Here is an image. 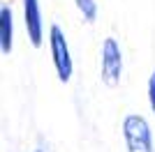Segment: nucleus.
I'll list each match as a JSON object with an SVG mask.
<instances>
[{"label": "nucleus", "mask_w": 155, "mask_h": 152, "mask_svg": "<svg viewBox=\"0 0 155 152\" xmlns=\"http://www.w3.org/2000/svg\"><path fill=\"white\" fill-rule=\"evenodd\" d=\"M123 74V53L114 37L104 39L102 44V83L109 88H116Z\"/></svg>", "instance_id": "nucleus-3"}, {"label": "nucleus", "mask_w": 155, "mask_h": 152, "mask_svg": "<svg viewBox=\"0 0 155 152\" xmlns=\"http://www.w3.org/2000/svg\"><path fill=\"white\" fill-rule=\"evenodd\" d=\"M79 7V12L84 14L86 21H95L97 19V2L95 0H74Z\"/></svg>", "instance_id": "nucleus-6"}, {"label": "nucleus", "mask_w": 155, "mask_h": 152, "mask_svg": "<svg viewBox=\"0 0 155 152\" xmlns=\"http://www.w3.org/2000/svg\"><path fill=\"white\" fill-rule=\"evenodd\" d=\"M12 35H14L12 9L5 5L0 9V51H2V55H9V53H12Z\"/></svg>", "instance_id": "nucleus-5"}, {"label": "nucleus", "mask_w": 155, "mask_h": 152, "mask_svg": "<svg viewBox=\"0 0 155 152\" xmlns=\"http://www.w3.org/2000/svg\"><path fill=\"white\" fill-rule=\"evenodd\" d=\"M49 46H51V58H53V67L56 74L63 83H67L72 78V55H70V46L65 39L63 30L58 25H51L49 30Z\"/></svg>", "instance_id": "nucleus-2"}, {"label": "nucleus", "mask_w": 155, "mask_h": 152, "mask_svg": "<svg viewBox=\"0 0 155 152\" xmlns=\"http://www.w3.org/2000/svg\"><path fill=\"white\" fill-rule=\"evenodd\" d=\"M123 138L127 152H155L153 150V131L143 115L130 113L123 120Z\"/></svg>", "instance_id": "nucleus-1"}, {"label": "nucleus", "mask_w": 155, "mask_h": 152, "mask_svg": "<svg viewBox=\"0 0 155 152\" xmlns=\"http://www.w3.org/2000/svg\"><path fill=\"white\" fill-rule=\"evenodd\" d=\"M35 152H42V150H35Z\"/></svg>", "instance_id": "nucleus-8"}, {"label": "nucleus", "mask_w": 155, "mask_h": 152, "mask_svg": "<svg viewBox=\"0 0 155 152\" xmlns=\"http://www.w3.org/2000/svg\"><path fill=\"white\" fill-rule=\"evenodd\" d=\"M148 101H150V108H153V115H155V71L148 78Z\"/></svg>", "instance_id": "nucleus-7"}, {"label": "nucleus", "mask_w": 155, "mask_h": 152, "mask_svg": "<svg viewBox=\"0 0 155 152\" xmlns=\"http://www.w3.org/2000/svg\"><path fill=\"white\" fill-rule=\"evenodd\" d=\"M23 23L28 30V39L35 49L42 46L44 39V23H42V9H39V0H23Z\"/></svg>", "instance_id": "nucleus-4"}]
</instances>
